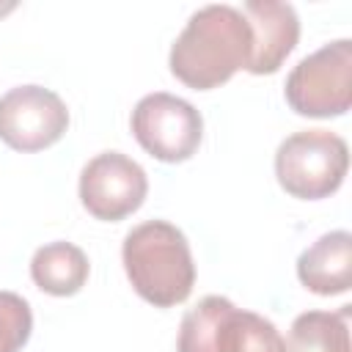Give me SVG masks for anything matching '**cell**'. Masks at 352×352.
<instances>
[{"mask_svg": "<svg viewBox=\"0 0 352 352\" xmlns=\"http://www.w3.org/2000/svg\"><path fill=\"white\" fill-rule=\"evenodd\" d=\"M283 94L297 116H344L352 104V41L336 38L305 55L289 72Z\"/></svg>", "mask_w": 352, "mask_h": 352, "instance_id": "5b68a950", "label": "cell"}, {"mask_svg": "<svg viewBox=\"0 0 352 352\" xmlns=\"http://www.w3.org/2000/svg\"><path fill=\"white\" fill-rule=\"evenodd\" d=\"M129 124L135 140L160 162H184L204 140L201 113L187 99L165 91L146 94L135 104Z\"/></svg>", "mask_w": 352, "mask_h": 352, "instance_id": "8992f818", "label": "cell"}, {"mask_svg": "<svg viewBox=\"0 0 352 352\" xmlns=\"http://www.w3.org/2000/svg\"><path fill=\"white\" fill-rule=\"evenodd\" d=\"M146 170L121 151H102L80 170V201L96 220H124L146 201Z\"/></svg>", "mask_w": 352, "mask_h": 352, "instance_id": "ba28073f", "label": "cell"}, {"mask_svg": "<svg viewBox=\"0 0 352 352\" xmlns=\"http://www.w3.org/2000/svg\"><path fill=\"white\" fill-rule=\"evenodd\" d=\"M349 168L346 140L330 129H300L280 140L275 151L278 184L300 201L333 195Z\"/></svg>", "mask_w": 352, "mask_h": 352, "instance_id": "277c9868", "label": "cell"}, {"mask_svg": "<svg viewBox=\"0 0 352 352\" xmlns=\"http://www.w3.org/2000/svg\"><path fill=\"white\" fill-rule=\"evenodd\" d=\"M242 14L250 28V74H275L300 38V16L292 3L248 0Z\"/></svg>", "mask_w": 352, "mask_h": 352, "instance_id": "9c48e42d", "label": "cell"}, {"mask_svg": "<svg viewBox=\"0 0 352 352\" xmlns=\"http://www.w3.org/2000/svg\"><path fill=\"white\" fill-rule=\"evenodd\" d=\"M300 283L322 297L344 294L352 286V234L338 228L322 234L297 258Z\"/></svg>", "mask_w": 352, "mask_h": 352, "instance_id": "30bf717a", "label": "cell"}, {"mask_svg": "<svg viewBox=\"0 0 352 352\" xmlns=\"http://www.w3.org/2000/svg\"><path fill=\"white\" fill-rule=\"evenodd\" d=\"M250 58V28L239 8L212 3L190 14L176 36L168 63L170 74L192 91H212L228 82Z\"/></svg>", "mask_w": 352, "mask_h": 352, "instance_id": "6da1fadb", "label": "cell"}, {"mask_svg": "<svg viewBox=\"0 0 352 352\" xmlns=\"http://www.w3.org/2000/svg\"><path fill=\"white\" fill-rule=\"evenodd\" d=\"M179 352H283L280 330L261 314L236 308L228 297L206 294L182 316Z\"/></svg>", "mask_w": 352, "mask_h": 352, "instance_id": "3957f363", "label": "cell"}, {"mask_svg": "<svg viewBox=\"0 0 352 352\" xmlns=\"http://www.w3.org/2000/svg\"><path fill=\"white\" fill-rule=\"evenodd\" d=\"M69 110L44 85H16L0 96V140L16 151H41L63 138Z\"/></svg>", "mask_w": 352, "mask_h": 352, "instance_id": "52a82bcc", "label": "cell"}, {"mask_svg": "<svg viewBox=\"0 0 352 352\" xmlns=\"http://www.w3.org/2000/svg\"><path fill=\"white\" fill-rule=\"evenodd\" d=\"M33 330V311L16 292H0V352H19Z\"/></svg>", "mask_w": 352, "mask_h": 352, "instance_id": "4fadbf2b", "label": "cell"}, {"mask_svg": "<svg viewBox=\"0 0 352 352\" xmlns=\"http://www.w3.org/2000/svg\"><path fill=\"white\" fill-rule=\"evenodd\" d=\"M91 264L82 248L72 242H47L30 258V278L33 283L52 294V297H72L88 280Z\"/></svg>", "mask_w": 352, "mask_h": 352, "instance_id": "8fae6325", "label": "cell"}, {"mask_svg": "<svg viewBox=\"0 0 352 352\" xmlns=\"http://www.w3.org/2000/svg\"><path fill=\"white\" fill-rule=\"evenodd\" d=\"M124 272L146 302L173 308L184 302L195 286V264L190 242L168 220H146L135 226L121 245Z\"/></svg>", "mask_w": 352, "mask_h": 352, "instance_id": "7a4b0ae2", "label": "cell"}, {"mask_svg": "<svg viewBox=\"0 0 352 352\" xmlns=\"http://www.w3.org/2000/svg\"><path fill=\"white\" fill-rule=\"evenodd\" d=\"M349 314L352 305L300 314L289 327L283 352H349Z\"/></svg>", "mask_w": 352, "mask_h": 352, "instance_id": "7c38bea8", "label": "cell"}]
</instances>
